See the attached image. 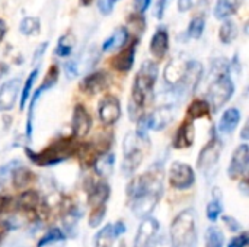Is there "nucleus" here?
Listing matches in <instances>:
<instances>
[{"instance_id":"1","label":"nucleus","mask_w":249,"mask_h":247,"mask_svg":"<svg viewBox=\"0 0 249 247\" xmlns=\"http://www.w3.org/2000/svg\"><path fill=\"white\" fill-rule=\"evenodd\" d=\"M74 150H76L74 137H64V138L55 140L39 153H35L28 147L25 148V153H26V157L34 165L45 167V166H55L67 160L74 153Z\"/></svg>"},{"instance_id":"2","label":"nucleus","mask_w":249,"mask_h":247,"mask_svg":"<svg viewBox=\"0 0 249 247\" xmlns=\"http://www.w3.org/2000/svg\"><path fill=\"white\" fill-rule=\"evenodd\" d=\"M169 242L172 247H197V224L194 210H185L171 224Z\"/></svg>"},{"instance_id":"3","label":"nucleus","mask_w":249,"mask_h":247,"mask_svg":"<svg viewBox=\"0 0 249 247\" xmlns=\"http://www.w3.org/2000/svg\"><path fill=\"white\" fill-rule=\"evenodd\" d=\"M158 80V66L153 61H144L136 74L134 84L131 89V103L142 109L147 100V98L152 95L153 87Z\"/></svg>"},{"instance_id":"4","label":"nucleus","mask_w":249,"mask_h":247,"mask_svg":"<svg viewBox=\"0 0 249 247\" xmlns=\"http://www.w3.org/2000/svg\"><path fill=\"white\" fill-rule=\"evenodd\" d=\"M235 93V84L229 73L216 76L214 82L209 87V105L210 109L217 112L220 108H223L233 96Z\"/></svg>"},{"instance_id":"5","label":"nucleus","mask_w":249,"mask_h":247,"mask_svg":"<svg viewBox=\"0 0 249 247\" xmlns=\"http://www.w3.org/2000/svg\"><path fill=\"white\" fill-rule=\"evenodd\" d=\"M139 143H140V140L133 132H128L124 138V144H123L124 160L121 165V172L125 178H131L143 162L144 154H143V150L140 148Z\"/></svg>"},{"instance_id":"6","label":"nucleus","mask_w":249,"mask_h":247,"mask_svg":"<svg viewBox=\"0 0 249 247\" xmlns=\"http://www.w3.org/2000/svg\"><path fill=\"white\" fill-rule=\"evenodd\" d=\"M58 74H60V70L57 66H51L47 71V76L44 77L41 86L35 90L34 96L31 98V102H29V109H28V116H26V127H25V135H26V140L31 141L32 140V130H34V114H35V108H36V103L38 100L41 99L42 93L50 90L51 87L55 86L57 80H58Z\"/></svg>"},{"instance_id":"7","label":"nucleus","mask_w":249,"mask_h":247,"mask_svg":"<svg viewBox=\"0 0 249 247\" xmlns=\"http://www.w3.org/2000/svg\"><path fill=\"white\" fill-rule=\"evenodd\" d=\"M169 185L175 189L185 191L190 189L196 182V173L191 166L182 162H174L168 172Z\"/></svg>"},{"instance_id":"8","label":"nucleus","mask_w":249,"mask_h":247,"mask_svg":"<svg viewBox=\"0 0 249 247\" xmlns=\"http://www.w3.org/2000/svg\"><path fill=\"white\" fill-rule=\"evenodd\" d=\"M222 148H223V143L220 140V137L213 132L210 141L201 148L198 159H197V167L203 172H209L210 169H213L222 154Z\"/></svg>"},{"instance_id":"9","label":"nucleus","mask_w":249,"mask_h":247,"mask_svg":"<svg viewBox=\"0 0 249 247\" xmlns=\"http://www.w3.org/2000/svg\"><path fill=\"white\" fill-rule=\"evenodd\" d=\"M98 115L101 122L105 125H112L121 118V103L114 95H108L101 99L98 105Z\"/></svg>"},{"instance_id":"10","label":"nucleus","mask_w":249,"mask_h":247,"mask_svg":"<svg viewBox=\"0 0 249 247\" xmlns=\"http://www.w3.org/2000/svg\"><path fill=\"white\" fill-rule=\"evenodd\" d=\"M249 166V147L247 144H241L232 156L231 166L228 169V175L231 179H238L245 176Z\"/></svg>"},{"instance_id":"11","label":"nucleus","mask_w":249,"mask_h":247,"mask_svg":"<svg viewBox=\"0 0 249 247\" xmlns=\"http://www.w3.org/2000/svg\"><path fill=\"white\" fill-rule=\"evenodd\" d=\"M20 92V79H10L0 86V112L13 109Z\"/></svg>"},{"instance_id":"12","label":"nucleus","mask_w":249,"mask_h":247,"mask_svg":"<svg viewBox=\"0 0 249 247\" xmlns=\"http://www.w3.org/2000/svg\"><path fill=\"white\" fill-rule=\"evenodd\" d=\"M108 83H109L108 74L104 70H98L83 77V80L80 82V90L88 95H96L102 92L108 86Z\"/></svg>"},{"instance_id":"13","label":"nucleus","mask_w":249,"mask_h":247,"mask_svg":"<svg viewBox=\"0 0 249 247\" xmlns=\"http://www.w3.org/2000/svg\"><path fill=\"white\" fill-rule=\"evenodd\" d=\"M159 233V223L155 218H144L137 230L134 247H149V245L155 240Z\"/></svg>"},{"instance_id":"14","label":"nucleus","mask_w":249,"mask_h":247,"mask_svg":"<svg viewBox=\"0 0 249 247\" xmlns=\"http://www.w3.org/2000/svg\"><path fill=\"white\" fill-rule=\"evenodd\" d=\"M187 66H188V61L182 57L171 60V63L165 67V82L171 87L178 86L185 76Z\"/></svg>"},{"instance_id":"15","label":"nucleus","mask_w":249,"mask_h":247,"mask_svg":"<svg viewBox=\"0 0 249 247\" xmlns=\"http://www.w3.org/2000/svg\"><path fill=\"white\" fill-rule=\"evenodd\" d=\"M92 128V118L83 105H76L73 109V134L74 137H85Z\"/></svg>"},{"instance_id":"16","label":"nucleus","mask_w":249,"mask_h":247,"mask_svg":"<svg viewBox=\"0 0 249 247\" xmlns=\"http://www.w3.org/2000/svg\"><path fill=\"white\" fill-rule=\"evenodd\" d=\"M194 137H196V131H194V124L193 121L187 119L185 122L181 124V127L177 130L175 137H174V148L177 150H182V148H188L193 146L194 143Z\"/></svg>"},{"instance_id":"17","label":"nucleus","mask_w":249,"mask_h":247,"mask_svg":"<svg viewBox=\"0 0 249 247\" xmlns=\"http://www.w3.org/2000/svg\"><path fill=\"white\" fill-rule=\"evenodd\" d=\"M111 197V186L107 182H96L92 188L88 189V204L92 208L107 205V201Z\"/></svg>"},{"instance_id":"18","label":"nucleus","mask_w":249,"mask_h":247,"mask_svg":"<svg viewBox=\"0 0 249 247\" xmlns=\"http://www.w3.org/2000/svg\"><path fill=\"white\" fill-rule=\"evenodd\" d=\"M168 49H169V33H168L166 28L160 26V28L156 29V32L152 36L150 52H152L153 57L160 60V58H163L166 55Z\"/></svg>"},{"instance_id":"19","label":"nucleus","mask_w":249,"mask_h":247,"mask_svg":"<svg viewBox=\"0 0 249 247\" xmlns=\"http://www.w3.org/2000/svg\"><path fill=\"white\" fill-rule=\"evenodd\" d=\"M136 48H137V42L128 45L125 49H123L120 54H117L112 60V67L117 71L121 73H127L133 68L134 64V58H136Z\"/></svg>"},{"instance_id":"20","label":"nucleus","mask_w":249,"mask_h":247,"mask_svg":"<svg viewBox=\"0 0 249 247\" xmlns=\"http://www.w3.org/2000/svg\"><path fill=\"white\" fill-rule=\"evenodd\" d=\"M172 119H174V106L163 105L152 114V130L162 131L172 122Z\"/></svg>"},{"instance_id":"21","label":"nucleus","mask_w":249,"mask_h":247,"mask_svg":"<svg viewBox=\"0 0 249 247\" xmlns=\"http://www.w3.org/2000/svg\"><path fill=\"white\" fill-rule=\"evenodd\" d=\"M241 122V111L238 108H229L223 112L220 122H219V131L222 134H232Z\"/></svg>"},{"instance_id":"22","label":"nucleus","mask_w":249,"mask_h":247,"mask_svg":"<svg viewBox=\"0 0 249 247\" xmlns=\"http://www.w3.org/2000/svg\"><path fill=\"white\" fill-rule=\"evenodd\" d=\"M128 41V29L125 26H121L118 29H115V32L107 38L102 44V51L104 52H111L115 49H120L121 47L125 45V42Z\"/></svg>"},{"instance_id":"23","label":"nucleus","mask_w":249,"mask_h":247,"mask_svg":"<svg viewBox=\"0 0 249 247\" xmlns=\"http://www.w3.org/2000/svg\"><path fill=\"white\" fill-rule=\"evenodd\" d=\"M76 154H77L79 162L83 166L89 167V166H93L95 162L98 160V157H99V148L93 143H83L76 150Z\"/></svg>"},{"instance_id":"24","label":"nucleus","mask_w":249,"mask_h":247,"mask_svg":"<svg viewBox=\"0 0 249 247\" xmlns=\"http://www.w3.org/2000/svg\"><path fill=\"white\" fill-rule=\"evenodd\" d=\"M95 170L101 178H109L114 173L115 167V154L111 151H107L104 154H99L98 160L95 162Z\"/></svg>"},{"instance_id":"25","label":"nucleus","mask_w":249,"mask_h":247,"mask_svg":"<svg viewBox=\"0 0 249 247\" xmlns=\"http://www.w3.org/2000/svg\"><path fill=\"white\" fill-rule=\"evenodd\" d=\"M12 183H13V186L16 188V189H22V188H28L32 182H34V179H35V175L28 169V167H25V166H18L15 170H13V173H12Z\"/></svg>"},{"instance_id":"26","label":"nucleus","mask_w":249,"mask_h":247,"mask_svg":"<svg viewBox=\"0 0 249 247\" xmlns=\"http://www.w3.org/2000/svg\"><path fill=\"white\" fill-rule=\"evenodd\" d=\"M188 119L194 121V119H200V118H206L210 115V105L207 103V100L203 99H196L191 102V105L188 106Z\"/></svg>"},{"instance_id":"27","label":"nucleus","mask_w":249,"mask_h":247,"mask_svg":"<svg viewBox=\"0 0 249 247\" xmlns=\"http://www.w3.org/2000/svg\"><path fill=\"white\" fill-rule=\"evenodd\" d=\"M38 205H39V194L36 191H32V189L23 192L16 201V207L19 210H23V211H32Z\"/></svg>"},{"instance_id":"28","label":"nucleus","mask_w":249,"mask_h":247,"mask_svg":"<svg viewBox=\"0 0 249 247\" xmlns=\"http://www.w3.org/2000/svg\"><path fill=\"white\" fill-rule=\"evenodd\" d=\"M236 12H238V4L235 0H217L214 6V16L220 20L228 19Z\"/></svg>"},{"instance_id":"29","label":"nucleus","mask_w":249,"mask_h":247,"mask_svg":"<svg viewBox=\"0 0 249 247\" xmlns=\"http://www.w3.org/2000/svg\"><path fill=\"white\" fill-rule=\"evenodd\" d=\"M74 44H76V39H74L73 33L67 32L58 39L57 47L54 49V54L58 55V57H69L71 54L73 48H74Z\"/></svg>"},{"instance_id":"30","label":"nucleus","mask_w":249,"mask_h":247,"mask_svg":"<svg viewBox=\"0 0 249 247\" xmlns=\"http://www.w3.org/2000/svg\"><path fill=\"white\" fill-rule=\"evenodd\" d=\"M152 130V114H144L137 119L136 137L140 141H149V131Z\"/></svg>"},{"instance_id":"31","label":"nucleus","mask_w":249,"mask_h":247,"mask_svg":"<svg viewBox=\"0 0 249 247\" xmlns=\"http://www.w3.org/2000/svg\"><path fill=\"white\" fill-rule=\"evenodd\" d=\"M19 31H20L22 35H28V36L38 35L39 31H41V22H39V19H36V17L26 16V17H23V19L20 20Z\"/></svg>"},{"instance_id":"32","label":"nucleus","mask_w":249,"mask_h":247,"mask_svg":"<svg viewBox=\"0 0 249 247\" xmlns=\"http://www.w3.org/2000/svg\"><path fill=\"white\" fill-rule=\"evenodd\" d=\"M223 245H225L223 231L216 226H210L206 230V247H223Z\"/></svg>"},{"instance_id":"33","label":"nucleus","mask_w":249,"mask_h":247,"mask_svg":"<svg viewBox=\"0 0 249 247\" xmlns=\"http://www.w3.org/2000/svg\"><path fill=\"white\" fill-rule=\"evenodd\" d=\"M238 36V28L232 20H226L223 22V25L220 26L219 31V38L223 44H231L236 39Z\"/></svg>"},{"instance_id":"34","label":"nucleus","mask_w":249,"mask_h":247,"mask_svg":"<svg viewBox=\"0 0 249 247\" xmlns=\"http://www.w3.org/2000/svg\"><path fill=\"white\" fill-rule=\"evenodd\" d=\"M38 73H39V70H38V67H35L31 71V74L28 76V79H26V82H25V84L22 87V93H20V109H25V106H26V103H28V100L31 98V90H32V86H34V83H35V80L38 77Z\"/></svg>"},{"instance_id":"35","label":"nucleus","mask_w":249,"mask_h":247,"mask_svg":"<svg viewBox=\"0 0 249 247\" xmlns=\"http://www.w3.org/2000/svg\"><path fill=\"white\" fill-rule=\"evenodd\" d=\"M114 242H115V236L112 231V224H108L96 234L95 247H112Z\"/></svg>"},{"instance_id":"36","label":"nucleus","mask_w":249,"mask_h":247,"mask_svg":"<svg viewBox=\"0 0 249 247\" xmlns=\"http://www.w3.org/2000/svg\"><path fill=\"white\" fill-rule=\"evenodd\" d=\"M64 233L60 230V229H51L47 234H44V237L38 242V247H45L50 246V245H57V243H61L64 242Z\"/></svg>"},{"instance_id":"37","label":"nucleus","mask_w":249,"mask_h":247,"mask_svg":"<svg viewBox=\"0 0 249 247\" xmlns=\"http://www.w3.org/2000/svg\"><path fill=\"white\" fill-rule=\"evenodd\" d=\"M204 28H206V19L201 17V16H196L191 19V22L188 23V29H187V33L190 38H194V39H198L203 32H204Z\"/></svg>"},{"instance_id":"38","label":"nucleus","mask_w":249,"mask_h":247,"mask_svg":"<svg viewBox=\"0 0 249 247\" xmlns=\"http://www.w3.org/2000/svg\"><path fill=\"white\" fill-rule=\"evenodd\" d=\"M222 211H223V205H222V198L219 195V197H214L213 201L209 202V205L206 208V214H207L209 221L216 223L219 220V217L222 215Z\"/></svg>"},{"instance_id":"39","label":"nucleus","mask_w":249,"mask_h":247,"mask_svg":"<svg viewBox=\"0 0 249 247\" xmlns=\"http://www.w3.org/2000/svg\"><path fill=\"white\" fill-rule=\"evenodd\" d=\"M20 165H22V163H20L19 160H10L9 163L0 166V191L6 186L7 181L12 178L13 170H15L18 166H20Z\"/></svg>"},{"instance_id":"40","label":"nucleus","mask_w":249,"mask_h":247,"mask_svg":"<svg viewBox=\"0 0 249 247\" xmlns=\"http://www.w3.org/2000/svg\"><path fill=\"white\" fill-rule=\"evenodd\" d=\"M105 214H107V205H101V207L93 208L90 215H89V227H92V229L99 227L105 218Z\"/></svg>"},{"instance_id":"41","label":"nucleus","mask_w":249,"mask_h":247,"mask_svg":"<svg viewBox=\"0 0 249 247\" xmlns=\"http://www.w3.org/2000/svg\"><path fill=\"white\" fill-rule=\"evenodd\" d=\"M118 1L120 0H98V10L102 15L108 16V15H111L114 12V7H115V4Z\"/></svg>"},{"instance_id":"42","label":"nucleus","mask_w":249,"mask_h":247,"mask_svg":"<svg viewBox=\"0 0 249 247\" xmlns=\"http://www.w3.org/2000/svg\"><path fill=\"white\" fill-rule=\"evenodd\" d=\"M64 73H66L67 79H74V77H77V74H79V61H76V60L67 61V63L64 64Z\"/></svg>"},{"instance_id":"43","label":"nucleus","mask_w":249,"mask_h":247,"mask_svg":"<svg viewBox=\"0 0 249 247\" xmlns=\"http://www.w3.org/2000/svg\"><path fill=\"white\" fill-rule=\"evenodd\" d=\"M249 243V236L248 233H241V234H238V236H235L231 242H229V245L228 247H247Z\"/></svg>"},{"instance_id":"44","label":"nucleus","mask_w":249,"mask_h":247,"mask_svg":"<svg viewBox=\"0 0 249 247\" xmlns=\"http://www.w3.org/2000/svg\"><path fill=\"white\" fill-rule=\"evenodd\" d=\"M171 1L172 0H158L156 1V4H155V16H156V19H163L165 12H166Z\"/></svg>"},{"instance_id":"45","label":"nucleus","mask_w":249,"mask_h":247,"mask_svg":"<svg viewBox=\"0 0 249 247\" xmlns=\"http://www.w3.org/2000/svg\"><path fill=\"white\" fill-rule=\"evenodd\" d=\"M223 223H225L226 229L229 231H232V233H238L242 229L241 224H239V221L236 218H233V217H229V215H225L223 217Z\"/></svg>"},{"instance_id":"46","label":"nucleus","mask_w":249,"mask_h":247,"mask_svg":"<svg viewBox=\"0 0 249 247\" xmlns=\"http://www.w3.org/2000/svg\"><path fill=\"white\" fill-rule=\"evenodd\" d=\"M149 247H172L171 246V242L168 240V237L162 236V234H158L155 237V240L149 245Z\"/></svg>"},{"instance_id":"47","label":"nucleus","mask_w":249,"mask_h":247,"mask_svg":"<svg viewBox=\"0 0 249 247\" xmlns=\"http://www.w3.org/2000/svg\"><path fill=\"white\" fill-rule=\"evenodd\" d=\"M150 3L152 0H134V9L139 15H143L149 9Z\"/></svg>"},{"instance_id":"48","label":"nucleus","mask_w":249,"mask_h":247,"mask_svg":"<svg viewBox=\"0 0 249 247\" xmlns=\"http://www.w3.org/2000/svg\"><path fill=\"white\" fill-rule=\"evenodd\" d=\"M47 47H48V44H47V42H42V44L35 49V54H34V58H32V64H36V63H38V60H41V57L44 55V52H45Z\"/></svg>"},{"instance_id":"49","label":"nucleus","mask_w":249,"mask_h":247,"mask_svg":"<svg viewBox=\"0 0 249 247\" xmlns=\"http://www.w3.org/2000/svg\"><path fill=\"white\" fill-rule=\"evenodd\" d=\"M125 224L123 221H117L115 224H112V231H114V236L115 239H118L120 236H123L125 233Z\"/></svg>"},{"instance_id":"50","label":"nucleus","mask_w":249,"mask_h":247,"mask_svg":"<svg viewBox=\"0 0 249 247\" xmlns=\"http://www.w3.org/2000/svg\"><path fill=\"white\" fill-rule=\"evenodd\" d=\"M10 205H12V198L0 195V214L6 213L10 208Z\"/></svg>"},{"instance_id":"51","label":"nucleus","mask_w":249,"mask_h":247,"mask_svg":"<svg viewBox=\"0 0 249 247\" xmlns=\"http://www.w3.org/2000/svg\"><path fill=\"white\" fill-rule=\"evenodd\" d=\"M193 7V0H178V10L185 13Z\"/></svg>"},{"instance_id":"52","label":"nucleus","mask_w":249,"mask_h":247,"mask_svg":"<svg viewBox=\"0 0 249 247\" xmlns=\"http://www.w3.org/2000/svg\"><path fill=\"white\" fill-rule=\"evenodd\" d=\"M6 32H7V25H6V22L3 19H0V42L4 38Z\"/></svg>"},{"instance_id":"53","label":"nucleus","mask_w":249,"mask_h":247,"mask_svg":"<svg viewBox=\"0 0 249 247\" xmlns=\"http://www.w3.org/2000/svg\"><path fill=\"white\" fill-rule=\"evenodd\" d=\"M7 73H9V66H7L6 63L0 61V79H1V77H4Z\"/></svg>"},{"instance_id":"54","label":"nucleus","mask_w":249,"mask_h":247,"mask_svg":"<svg viewBox=\"0 0 249 247\" xmlns=\"http://www.w3.org/2000/svg\"><path fill=\"white\" fill-rule=\"evenodd\" d=\"M241 137H242V140H248L249 138L248 137V124L244 127V131H242V135H241Z\"/></svg>"},{"instance_id":"55","label":"nucleus","mask_w":249,"mask_h":247,"mask_svg":"<svg viewBox=\"0 0 249 247\" xmlns=\"http://www.w3.org/2000/svg\"><path fill=\"white\" fill-rule=\"evenodd\" d=\"M241 191H242V192H244L245 195L248 194V191H247V179H245V181H244V182L241 183Z\"/></svg>"},{"instance_id":"56","label":"nucleus","mask_w":249,"mask_h":247,"mask_svg":"<svg viewBox=\"0 0 249 247\" xmlns=\"http://www.w3.org/2000/svg\"><path fill=\"white\" fill-rule=\"evenodd\" d=\"M80 3H82L83 6H89V4L92 3V0H80Z\"/></svg>"},{"instance_id":"57","label":"nucleus","mask_w":249,"mask_h":247,"mask_svg":"<svg viewBox=\"0 0 249 247\" xmlns=\"http://www.w3.org/2000/svg\"><path fill=\"white\" fill-rule=\"evenodd\" d=\"M0 242H1V236H0Z\"/></svg>"}]
</instances>
